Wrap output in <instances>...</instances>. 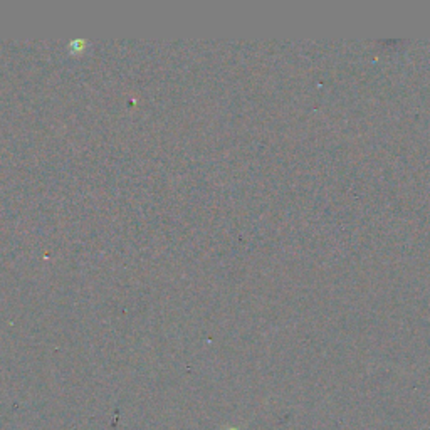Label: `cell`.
<instances>
[{"label":"cell","mask_w":430,"mask_h":430,"mask_svg":"<svg viewBox=\"0 0 430 430\" xmlns=\"http://www.w3.org/2000/svg\"><path fill=\"white\" fill-rule=\"evenodd\" d=\"M231 430H237V429H231Z\"/></svg>","instance_id":"1"}]
</instances>
